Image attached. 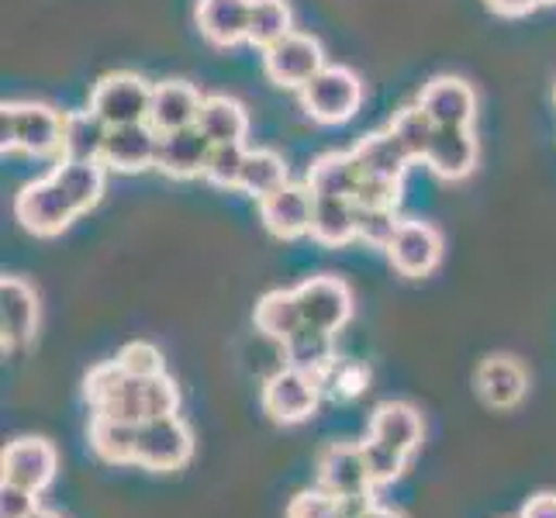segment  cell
I'll return each instance as SVG.
<instances>
[{"label":"cell","instance_id":"f6af8a7d","mask_svg":"<svg viewBox=\"0 0 556 518\" xmlns=\"http://www.w3.org/2000/svg\"><path fill=\"white\" fill-rule=\"evenodd\" d=\"M359 518H405V511H397L394 505H383V502H377V497H370V502L363 505Z\"/></svg>","mask_w":556,"mask_h":518},{"label":"cell","instance_id":"7402d4cb","mask_svg":"<svg viewBox=\"0 0 556 518\" xmlns=\"http://www.w3.org/2000/svg\"><path fill=\"white\" fill-rule=\"evenodd\" d=\"M249 4L253 0H198L194 22L207 46L236 49L249 38Z\"/></svg>","mask_w":556,"mask_h":518},{"label":"cell","instance_id":"836d02e7","mask_svg":"<svg viewBox=\"0 0 556 518\" xmlns=\"http://www.w3.org/2000/svg\"><path fill=\"white\" fill-rule=\"evenodd\" d=\"M370 367L363 359H336L329 370L321 377V388H325V397L336 401V405H350V401L363 397L370 391Z\"/></svg>","mask_w":556,"mask_h":518},{"label":"cell","instance_id":"ab89813d","mask_svg":"<svg viewBox=\"0 0 556 518\" xmlns=\"http://www.w3.org/2000/svg\"><path fill=\"white\" fill-rule=\"evenodd\" d=\"M339 497L332 491H325L321 484L308 488V491H298L287 505V518H332L339 511Z\"/></svg>","mask_w":556,"mask_h":518},{"label":"cell","instance_id":"4316f807","mask_svg":"<svg viewBox=\"0 0 556 518\" xmlns=\"http://www.w3.org/2000/svg\"><path fill=\"white\" fill-rule=\"evenodd\" d=\"M136 446H139V426L122 418L93 415L90 418V450L93 456L108 467H128L136 464Z\"/></svg>","mask_w":556,"mask_h":518},{"label":"cell","instance_id":"d6986e66","mask_svg":"<svg viewBox=\"0 0 556 518\" xmlns=\"http://www.w3.org/2000/svg\"><path fill=\"white\" fill-rule=\"evenodd\" d=\"M477 136L470 125H456V128H435V136L426 149L421 163L429 166V173H435L439 180H467L477 169Z\"/></svg>","mask_w":556,"mask_h":518},{"label":"cell","instance_id":"74e56055","mask_svg":"<svg viewBox=\"0 0 556 518\" xmlns=\"http://www.w3.org/2000/svg\"><path fill=\"white\" fill-rule=\"evenodd\" d=\"M359 446H363V456H367L374 491L397 484L401 477H405V470L412 467V459H408V456H401V453H394V450H388V446H380V443H374V439H363Z\"/></svg>","mask_w":556,"mask_h":518},{"label":"cell","instance_id":"ba28073f","mask_svg":"<svg viewBox=\"0 0 556 518\" xmlns=\"http://www.w3.org/2000/svg\"><path fill=\"white\" fill-rule=\"evenodd\" d=\"M325 66V46L308 31H291L270 49H263V73L280 90H301Z\"/></svg>","mask_w":556,"mask_h":518},{"label":"cell","instance_id":"2e32d148","mask_svg":"<svg viewBox=\"0 0 556 518\" xmlns=\"http://www.w3.org/2000/svg\"><path fill=\"white\" fill-rule=\"evenodd\" d=\"M367 439L415 459V453L421 450V439H426V421H421V412L408 405V401H380L370 415Z\"/></svg>","mask_w":556,"mask_h":518},{"label":"cell","instance_id":"f546056e","mask_svg":"<svg viewBox=\"0 0 556 518\" xmlns=\"http://www.w3.org/2000/svg\"><path fill=\"white\" fill-rule=\"evenodd\" d=\"M308 236L325 249H342L356 242V204L350 198H315Z\"/></svg>","mask_w":556,"mask_h":518},{"label":"cell","instance_id":"bcb514c9","mask_svg":"<svg viewBox=\"0 0 556 518\" xmlns=\"http://www.w3.org/2000/svg\"><path fill=\"white\" fill-rule=\"evenodd\" d=\"M363 505H367V502H342V505H339V511H336L332 518H359Z\"/></svg>","mask_w":556,"mask_h":518},{"label":"cell","instance_id":"30bf717a","mask_svg":"<svg viewBox=\"0 0 556 518\" xmlns=\"http://www.w3.org/2000/svg\"><path fill=\"white\" fill-rule=\"evenodd\" d=\"M315 473H318V484L325 491H332L339 502H370L374 497L370 467L359 443L321 446L315 459Z\"/></svg>","mask_w":556,"mask_h":518},{"label":"cell","instance_id":"b9f144b4","mask_svg":"<svg viewBox=\"0 0 556 518\" xmlns=\"http://www.w3.org/2000/svg\"><path fill=\"white\" fill-rule=\"evenodd\" d=\"M38 511V494L0 481V518H31Z\"/></svg>","mask_w":556,"mask_h":518},{"label":"cell","instance_id":"4dcf8cb0","mask_svg":"<svg viewBox=\"0 0 556 518\" xmlns=\"http://www.w3.org/2000/svg\"><path fill=\"white\" fill-rule=\"evenodd\" d=\"M291 173H287V160L274 149H249L245 163H242V177H239V194L263 201L266 194L280 190Z\"/></svg>","mask_w":556,"mask_h":518},{"label":"cell","instance_id":"8fae6325","mask_svg":"<svg viewBox=\"0 0 556 518\" xmlns=\"http://www.w3.org/2000/svg\"><path fill=\"white\" fill-rule=\"evenodd\" d=\"M298 294V304H301V315H304V325H315V329H325V332H339L346 329L350 318H353V287L342 280V277H332V274H315L308 280H301L294 287Z\"/></svg>","mask_w":556,"mask_h":518},{"label":"cell","instance_id":"681fc988","mask_svg":"<svg viewBox=\"0 0 556 518\" xmlns=\"http://www.w3.org/2000/svg\"><path fill=\"white\" fill-rule=\"evenodd\" d=\"M553 104H556V87H553Z\"/></svg>","mask_w":556,"mask_h":518},{"label":"cell","instance_id":"1f68e13d","mask_svg":"<svg viewBox=\"0 0 556 518\" xmlns=\"http://www.w3.org/2000/svg\"><path fill=\"white\" fill-rule=\"evenodd\" d=\"M108 131L111 128L90 108L87 111H66L60 160H101Z\"/></svg>","mask_w":556,"mask_h":518},{"label":"cell","instance_id":"ee69618b","mask_svg":"<svg viewBox=\"0 0 556 518\" xmlns=\"http://www.w3.org/2000/svg\"><path fill=\"white\" fill-rule=\"evenodd\" d=\"M488 11L502 14V17H526L540 8V0H484Z\"/></svg>","mask_w":556,"mask_h":518},{"label":"cell","instance_id":"8d00e7d4","mask_svg":"<svg viewBox=\"0 0 556 518\" xmlns=\"http://www.w3.org/2000/svg\"><path fill=\"white\" fill-rule=\"evenodd\" d=\"M397 225L401 218L394 207H356V242H367L380 253H388Z\"/></svg>","mask_w":556,"mask_h":518},{"label":"cell","instance_id":"e575fe53","mask_svg":"<svg viewBox=\"0 0 556 518\" xmlns=\"http://www.w3.org/2000/svg\"><path fill=\"white\" fill-rule=\"evenodd\" d=\"M388 128L394 131V139L408 149V156L412 160H421L426 156V149L435 136V122L429 118L426 111H421V104H405V108H397L394 111V118L388 122Z\"/></svg>","mask_w":556,"mask_h":518},{"label":"cell","instance_id":"6da1fadb","mask_svg":"<svg viewBox=\"0 0 556 518\" xmlns=\"http://www.w3.org/2000/svg\"><path fill=\"white\" fill-rule=\"evenodd\" d=\"M84 401L93 415L122 418L131 426L163 415H180V388L174 377H128L118 367V359L98 363L84 377Z\"/></svg>","mask_w":556,"mask_h":518},{"label":"cell","instance_id":"277c9868","mask_svg":"<svg viewBox=\"0 0 556 518\" xmlns=\"http://www.w3.org/2000/svg\"><path fill=\"white\" fill-rule=\"evenodd\" d=\"M260 401H263V412L270 415V421H277V426H301V421H308L318 412V405L325 401V388H321V377L304 374L283 363L277 374L263 380Z\"/></svg>","mask_w":556,"mask_h":518},{"label":"cell","instance_id":"484cf974","mask_svg":"<svg viewBox=\"0 0 556 518\" xmlns=\"http://www.w3.org/2000/svg\"><path fill=\"white\" fill-rule=\"evenodd\" d=\"M198 128L211 139V146L245 142L249 139V111L242 101L228 98V93H207L201 104V114H198Z\"/></svg>","mask_w":556,"mask_h":518},{"label":"cell","instance_id":"7c38bea8","mask_svg":"<svg viewBox=\"0 0 556 518\" xmlns=\"http://www.w3.org/2000/svg\"><path fill=\"white\" fill-rule=\"evenodd\" d=\"M388 263L394 266V274L408 280L432 277L443 263V232L421 218H401L388 245Z\"/></svg>","mask_w":556,"mask_h":518},{"label":"cell","instance_id":"603a6c76","mask_svg":"<svg viewBox=\"0 0 556 518\" xmlns=\"http://www.w3.org/2000/svg\"><path fill=\"white\" fill-rule=\"evenodd\" d=\"M350 152L359 166V177H374V180H405L408 166L415 163L408 156V149L394 139L391 128L367 131Z\"/></svg>","mask_w":556,"mask_h":518},{"label":"cell","instance_id":"ffe728a7","mask_svg":"<svg viewBox=\"0 0 556 518\" xmlns=\"http://www.w3.org/2000/svg\"><path fill=\"white\" fill-rule=\"evenodd\" d=\"M211 139L198 125L190 128H177L160 136V149H156V169L169 180H194L204 177V166L211 156Z\"/></svg>","mask_w":556,"mask_h":518},{"label":"cell","instance_id":"9c48e42d","mask_svg":"<svg viewBox=\"0 0 556 518\" xmlns=\"http://www.w3.org/2000/svg\"><path fill=\"white\" fill-rule=\"evenodd\" d=\"M60 473V450L46 435H22L0 453V481L42 494Z\"/></svg>","mask_w":556,"mask_h":518},{"label":"cell","instance_id":"5b68a950","mask_svg":"<svg viewBox=\"0 0 556 518\" xmlns=\"http://www.w3.org/2000/svg\"><path fill=\"white\" fill-rule=\"evenodd\" d=\"M149 101H152V84L146 76L131 70H114V73H104L101 80L90 87L87 108L98 114L108 128H118V125L149 122Z\"/></svg>","mask_w":556,"mask_h":518},{"label":"cell","instance_id":"ac0fdd59","mask_svg":"<svg viewBox=\"0 0 556 518\" xmlns=\"http://www.w3.org/2000/svg\"><path fill=\"white\" fill-rule=\"evenodd\" d=\"M156 149H160V131L149 122L136 125H118L108 131V142L101 152V163L111 173H142V169H156Z\"/></svg>","mask_w":556,"mask_h":518},{"label":"cell","instance_id":"7bdbcfd3","mask_svg":"<svg viewBox=\"0 0 556 518\" xmlns=\"http://www.w3.org/2000/svg\"><path fill=\"white\" fill-rule=\"evenodd\" d=\"M519 518H556V491H535L522 505Z\"/></svg>","mask_w":556,"mask_h":518},{"label":"cell","instance_id":"44dd1931","mask_svg":"<svg viewBox=\"0 0 556 518\" xmlns=\"http://www.w3.org/2000/svg\"><path fill=\"white\" fill-rule=\"evenodd\" d=\"M204 104V93L190 80H160L152 84V101H149V125L166 136V131L198 125V114Z\"/></svg>","mask_w":556,"mask_h":518},{"label":"cell","instance_id":"c3c4849f","mask_svg":"<svg viewBox=\"0 0 556 518\" xmlns=\"http://www.w3.org/2000/svg\"><path fill=\"white\" fill-rule=\"evenodd\" d=\"M540 8H556V0H540Z\"/></svg>","mask_w":556,"mask_h":518},{"label":"cell","instance_id":"f35d334b","mask_svg":"<svg viewBox=\"0 0 556 518\" xmlns=\"http://www.w3.org/2000/svg\"><path fill=\"white\" fill-rule=\"evenodd\" d=\"M118 367L128 374V377H163L166 374V356L160 345H152L146 339H131L118 350Z\"/></svg>","mask_w":556,"mask_h":518},{"label":"cell","instance_id":"d4e9b609","mask_svg":"<svg viewBox=\"0 0 556 518\" xmlns=\"http://www.w3.org/2000/svg\"><path fill=\"white\" fill-rule=\"evenodd\" d=\"M304 184L312 187L315 198H350L353 201L356 187H359V166L353 160V152H342V149L321 152V156L312 160Z\"/></svg>","mask_w":556,"mask_h":518},{"label":"cell","instance_id":"4fadbf2b","mask_svg":"<svg viewBox=\"0 0 556 518\" xmlns=\"http://www.w3.org/2000/svg\"><path fill=\"white\" fill-rule=\"evenodd\" d=\"M263 228L280 242H294L312 232V211H315V194L308 184L287 180L280 190L256 201Z\"/></svg>","mask_w":556,"mask_h":518},{"label":"cell","instance_id":"7dc6e473","mask_svg":"<svg viewBox=\"0 0 556 518\" xmlns=\"http://www.w3.org/2000/svg\"><path fill=\"white\" fill-rule=\"evenodd\" d=\"M31 518H60V515H55V511H49V508H38Z\"/></svg>","mask_w":556,"mask_h":518},{"label":"cell","instance_id":"3957f363","mask_svg":"<svg viewBox=\"0 0 556 518\" xmlns=\"http://www.w3.org/2000/svg\"><path fill=\"white\" fill-rule=\"evenodd\" d=\"M301 108L318 125H346L363 108V80L350 66H325L298 90Z\"/></svg>","mask_w":556,"mask_h":518},{"label":"cell","instance_id":"cb8c5ba5","mask_svg":"<svg viewBox=\"0 0 556 518\" xmlns=\"http://www.w3.org/2000/svg\"><path fill=\"white\" fill-rule=\"evenodd\" d=\"M108 166L101 160H55L49 177L60 184V190L66 194V201L87 215L101 204L104 187H108Z\"/></svg>","mask_w":556,"mask_h":518},{"label":"cell","instance_id":"52a82bcc","mask_svg":"<svg viewBox=\"0 0 556 518\" xmlns=\"http://www.w3.org/2000/svg\"><path fill=\"white\" fill-rule=\"evenodd\" d=\"M14 218L28 236L55 239V236H63L76 218H80V211L66 201L60 184H55L52 177H42V180L25 184L14 194Z\"/></svg>","mask_w":556,"mask_h":518},{"label":"cell","instance_id":"9a60e30c","mask_svg":"<svg viewBox=\"0 0 556 518\" xmlns=\"http://www.w3.org/2000/svg\"><path fill=\"white\" fill-rule=\"evenodd\" d=\"M473 388H477V397H481L488 408L511 412V408H519L529 394V374H526L519 356L491 353L481 359V367H477Z\"/></svg>","mask_w":556,"mask_h":518},{"label":"cell","instance_id":"f1b7e54d","mask_svg":"<svg viewBox=\"0 0 556 518\" xmlns=\"http://www.w3.org/2000/svg\"><path fill=\"white\" fill-rule=\"evenodd\" d=\"M253 321H256V332L266 336L270 342L283 345L291 339L301 325H304V315H301V304H298V294L294 291H266L260 301H256V312H253Z\"/></svg>","mask_w":556,"mask_h":518},{"label":"cell","instance_id":"5bb4252c","mask_svg":"<svg viewBox=\"0 0 556 518\" xmlns=\"http://www.w3.org/2000/svg\"><path fill=\"white\" fill-rule=\"evenodd\" d=\"M38 291L25 280L8 274L0 280V345L4 353H17L35 339L38 332Z\"/></svg>","mask_w":556,"mask_h":518},{"label":"cell","instance_id":"e0dca14e","mask_svg":"<svg viewBox=\"0 0 556 518\" xmlns=\"http://www.w3.org/2000/svg\"><path fill=\"white\" fill-rule=\"evenodd\" d=\"M421 111L435 122V128L473 125L477 118V93L464 76H432L418 93Z\"/></svg>","mask_w":556,"mask_h":518},{"label":"cell","instance_id":"60d3db41","mask_svg":"<svg viewBox=\"0 0 556 518\" xmlns=\"http://www.w3.org/2000/svg\"><path fill=\"white\" fill-rule=\"evenodd\" d=\"M401 184L405 180H374V177H359V187L353 194L356 207H394L401 204Z\"/></svg>","mask_w":556,"mask_h":518},{"label":"cell","instance_id":"7a4b0ae2","mask_svg":"<svg viewBox=\"0 0 556 518\" xmlns=\"http://www.w3.org/2000/svg\"><path fill=\"white\" fill-rule=\"evenodd\" d=\"M66 111L46 101H4L0 108V149L25 152V156H55L63 152Z\"/></svg>","mask_w":556,"mask_h":518},{"label":"cell","instance_id":"8992f818","mask_svg":"<svg viewBox=\"0 0 556 518\" xmlns=\"http://www.w3.org/2000/svg\"><path fill=\"white\" fill-rule=\"evenodd\" d=\"M194 459V429L180 415L149 418L139 426L136 467L152 473H174L184 470Z\"/></svg>","mask_w":556,"mask_h":518},{"label":"cell","instance_id":"d590c367","mask_svg":"<svg viewBox=\"0 0 556 518\" xmlns=\"http://www.w3.org/2000/svg\"><path fill=\"white\" fill-rule=\"evenodd\" d=\"M245 152H249L245 142L215 146V149H211V156H207V166H204V177L201 180H207L211 187H218V190H239Z\"/></svg>","mask_w":556,"mask_h":518},{"label":"cell","instance_id":"d6a6232c","mask_svg":"<svg viewBox=\"0 0 556 518\" xmlns=\"http://www.w3.org/2000/svg\"><path fill=\"white\" fill-rule=\"evenodd\" d=\"M294 31V11L287 0H253L249 4V46L260 52Z\"/></svg>","mask_w":556,"mask_h":518},{"label":"cell","instance_id":"83f0119b","mask_svg":"<svg viewBox=\"0 0 556 518\" xmlns=\"http://www.w3.org/2000/svg\"><path fill=\"white\" fill-rule=\"evenodd\" d=\"M280 350H283L287 367H298V370L315 374V377H325V370L339 359L336 356V336L325 332V329H315V325H301V329L287 339Z\"/></svg>","mask_w":556,"mask_h":518}]
</instances>
